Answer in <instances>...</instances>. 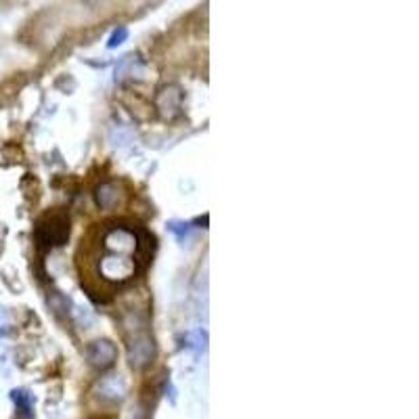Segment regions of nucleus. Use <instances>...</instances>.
<instances>
[{
  "label": "nucleus",
  "mask_w": 419,
  "mask_h": 419,
  "mask_svg": "<svg viewBox=\"0 0 419 419\" xmlns=\"http://www.w3.org/2000/svg\"><path fill=\"white\" fill-rule=\"evenodd\" d=\"M126 40H128V27L120 25V27H118V29H114V34L109 36V42H107V46H109V48H116V46L124 44Z\"/></svg>",
  "instance_id": "nucleus-10"
},
{
  "label": "nucleus",
  "mask_w": 419,
  "mask_h": 419,
  "mask_svg": "<svg viewBox=\"0 0 419 419\" xmlns=\"http://www.w3.org/2000/svg\"><path fill=\"white\" fill-rule=\"evenodd\" d=\"M86 359L95 369H109L118 359V348L109 340H97L86 348Z\"/></svg>",
  "instance_id": "nucleus-5"
},
{
  "label": "nucleus",
  "mask_w": 419,
  "mask_h": 419,
  "mask_svg": "<svg viewBox=\"0 0 419 419\" xmlns=\"http://www.w3.org/2000/svg\"><path fill=\"white\" fill-rule=\"evenodd\" d=\"M36 237L40 244H44L48 248L63 246L69 237V218L63 212L46 214L36 229Z\"/></svg>",
  "instance_id": "nucleus-2"
},
{
  "label": "nucleus",
  "mask_w": 419,
  "mask_h": 419,
  "mask_svg": "<svg viewBox=\"0 0 419 419\" xmlns=\"http://www.w3.org/2000/svg\"><path fill=\"white\" fill-rule=\"evenodd\" d=\"M182 107V88L178 84H166L155 95V109L164 120H174Z\"/></svg>",
  "instance_id": "nucleus-4"
},
{
  "label": "nucleus",
  "mask_w": 419,
  "mask_h": 419,
  "mask_svg": "<svg viewBox=\"0 0 419 419\" xmlns=\"http://www.w3.org/2000/svg\"><path fill=\"white\" fill-rule=\"evenodd\" d=\"M149 256V237L137 225L109 220L82 239L78 267L82 285L95 300H105L116 287H124L137 277Z\"/></svg>",
  "instance_id": "nucleus-1"
},
{
  "label": "nucleus",
  "mask_w": 419,
  "mask_h": 419,
  "mask_svg": "<svg viewBox=\"0 0 419 419\" xmlns=\"http://www.w3.org/2000/svg\"><path fill=\"white\" fill-rule=\"evenodd\" d=\"M126 394V386L120 378H105L101 384H99V397L105 399V401H112V403H118L122 401Z\"/></svg>",
  "instance_id": "nucleus-7"
},
{
  "label": "nucleus",
  "mask_w": 419,
  "mask_h": 419,
  "mask_svg": "<svg viewBox=\"0 0 419 419\" xmlns=\"http://www.w3.org/2000/svg\"><path fill=\"white\" fill-rule=\"evenodd\" d=\"M95 201L103 210H112L120 201V189L114 182H103L95 189Z\"/></svg>",
  "instance_id": "nucleus-6"
},
{
  "label": "nucleus",
  "mask_w": 419,
  "mask_h": 419,
  "mask_svg": "<svg viewBox=\"0 0 419 419\" xmlns=\"http://www.w3.org/2000/svg\"><path fill=\"white\" fill-rule=\"evenodd\" d=\"M11 399H13V403L17 405L19 419L34 418V413H32V397H29L25 390H13V392H11Z\"/></svg>",
  "instance_id": "nucleus-9"
},
{
  "label": "nucleus",
  "mask_w": 419,
  "mask_h": 419,
  "mask_svg": "<svg viewBox=\"0 0 419 419\" xmlns=\"http://www.w3.org/2000/svg\"><path fill=\"white\" fill-rule=\"evenodd\" d=\"M187 342H189V346H191V348L204 350V348H206L208 338H206V333H204V331H193V333H189V335H187Z\"/></svg>",
  "instance_id": "nucleus-11"
},
{
  "label": "nucleus",
  "mask_w": 419,
  "mask_h": 419,
  "mask_svg": "<svg viewBox=\"0 0 419 419\" xmlns=\"http://www.w3.org/2000/svg\"><path fill=\"white\" fill-rule=\"evenodd\" d=\"M140 67H142V65H140L139 57H135V55L124 57V59L118 63V67H116V80H118V82H124L126 78H135V76L139 74Z\"/></svg>",
  "instance_id": "nucleus-8"
},
{
  "label": "nucleus",
  "mask_w": 419,
  "mask_h": 419,
  "mask_svg": "<svg viewBox=\"0 0 419 419\" xmlns=\"http://www.w3.org/2000/svg\"><path fill=\"white\" fill-rule=\"evenodd\" d=\"M155 359V342L147 331L137 333L128 342V361L133 369H145Z\"/></svg>",
  "instance_id": "nucleus-3"
}]
</instances>
